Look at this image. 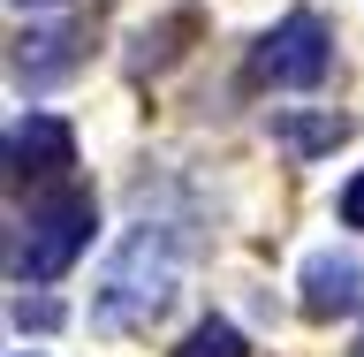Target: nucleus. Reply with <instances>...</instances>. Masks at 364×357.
<instances>
[{
	"mask_svg": "<svg viewBox=\"0 0 364 357\" xmlns=\"http://www.w3.org/2000/svg\"><path fill=\"white\" fill-rule=\"evenodd\" d=\"M349 357H364V335H357V350H349Z\"/></svg>",
	"mask_w": 364,
	"mask_h": 357,
	"instance_id": "nucleus-12",
	"label": "nucleus"
},
{
	"mask_svg": "<svg viewBox=\"0 0 364 357\" xmlns=\"http://www.w3.org/2000/svg\"><path fill=\"white\" fill-rule=\"evenodd\" d=\"M8 167L16 175H68L76 167V137H68L61 114H16V130H8Z\"/></svg>",
	"mask_w": 364,
	"mask_h": 357,
	"instance_id": "nucleus-5",
	"label": "nucleus"
},
{
	"mask_svg": "<svg viewBox=\"0 0 364 357\" xmlns=\"http://www.w3.org/2000/svg\"><path fill=\"white\" fill-rule=\"evenodd\" d=\"M304 312L311 319L364 312V259L357 251H311L304 259Z\"/></svg>",
	"mask_w": 364,
	"mask_h": 357,
	"instance_id": "nucleus-4",
	"label": "nucleus"
},
{
	"mask_svg": "<svg viewBox=\"0 0 364 357\" xmlns=\"http://www.w3.org/2000/svg\"><path fill=\"white\" fill-rule=\"evenodd\" d=\"M16 327H61V304L53 296H16Z\"/></svg>",
	"mask_w": 364,
	"mask_h": 357,
	"instance_id": "nucleus-10",
	"label": "nucleus"
},
{
	"mask_svg": "<svg viewBox=\"0 0 364 357\" xmlns=\"http://www.w3.org/2000/svg\"><path fill=\"white\" fill-rule=\"evenodd\" d=\"M341 221H349V228H364V175L341 190Z\"/></svg>",
	"mask_w": 364,
	"mask_h": 357,
	"instance_id": "nucleus-11",
	"label": "nucleus"
},
{
	"mask_svg": "<svg viewBox=\"0 0 364 357\" xmlns=\"http://www.w3.org/2000/svg\"><path fill=\"white\" fill-rule=\"evenodd\" d=\"M326 68H334V31H326L311 8H289V16L258 38V53H250V76H258V84H281V91H311Z\"/></svg>",
	"mask_w": 364,
	"mask_h": 357,
	"instance_id": "nucleus-3",
	"label": "nucleus"
},
{
	"mask_svg": "<svg viewBox=\"0 0 364 357\" xmlns=\"http://www.w3.org/2000/svg\"><path fill=\"white\" fill-rule=\"evenodd\" d=\"M175 357H250V350H243V335H235L228 319H205V327H190V335H182Z\"/></svg>",
	"mask_w": 364,
	"mask_h": 357,
	"instance_id": "nucleus-8",
	"label": "nucleus"
},
{
	"mask_svg": "<svg viewBox=\"0 0 364 357\" xmlns=\"http://www.w3.org/2000/svg\"><path fill=\"white\" fill-rule=\"evenodd\" d=\"M68 68H76V31H68V23H38V31H23V38H16V84L23 91L61 84Z\"/></svg>",
	"mask_w": 364,
	"mask_h": 357,
	"instance_id": "nucleus-6",
	"label": "nucleus"
},
{
	"mask_svg": "<svg viewBox=\"0 0 364 357\" xmlns=\"http://www.w3.org/2000/svg\"><path fill=\"white\" fill-rule=\"evenodd\" d=\"M91 228H99V205H91V190H46V198L23 213L16 251H8L16 281H61V274L84 259Z\"/></svg>",
	"mask_w": 364,
	"mask_h": 357,
	"instance_id": "nucleus-2",
	"label": "nucleus"
},
{
	"mask_svg": "<svg viewBox=\"0 0 364 357\" xmlns=\"http://www.w3.org/2000/svg\"><path fill=\"white\" fill-rule=\"evenodd\" d=\"M266 130H273V145H281V152L311 160V152H334L341 137H349V114H296V107H281Z\"/></svg>",
	"mask_w": 364,
	"mask_h": 357,
	"instance_id": "nucleus-7",
	"label": "nucleus"
},
{
	"mask_svg": "<svg viewBox=\"0 0 364 357\" xmlns=\"http://www.w3.org/2000/svg\"><path fill=\"white\" fill-rule=\"evenodd\" d=\"M190 31V16H167L159 31H136V46H129V68H159V61H175V38Z\"/></svg>",
	"mask_w": 364,
	"mask_h": 357,
	"instance_id": "nucleus-9",
	"label": "nucleus"
},
{
	"mask_svg": "<svg viewBox=\"0 0 364 357\" xmlns=\"http://www.w3.org/2000/svg\"><path fill=\"white\" fill-rule=\"evenodd\" d=\"M182 281V236L175 228H129L122 244H114V259L99 267V289H91V335H129V327H144V319L167 312V296H175Z\"/></svg>",
	"mask_w": 364,
	"mask_h": 357,
	"instance_id": "nucleus-1",
	"label": "nucleus"
}]
</instances>
